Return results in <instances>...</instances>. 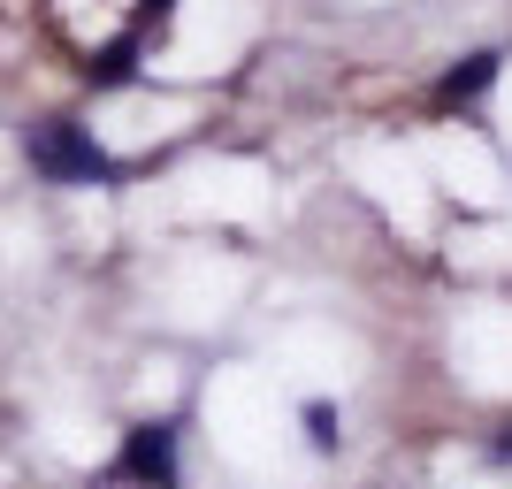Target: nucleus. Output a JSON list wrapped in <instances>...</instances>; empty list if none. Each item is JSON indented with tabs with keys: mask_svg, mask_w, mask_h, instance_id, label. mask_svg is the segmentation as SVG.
Masks as SVG:
<instances>
[{
	"mask_svg": "<svg viewBox=\"0 0 512 489\" xmlns=\"http://www.w3.org/2000/svg\"><path fill=\"white\" fill-rule=\"evenodd\" d=\"M23 153H31V169H39L46 184H69V192H85V184H123V161H115L85 123H31L23 130Z\"/></svg>",
	"mask_w": 512,
	"mask_h": 489,
	"instance_id": "f257e3e1",
	"label": "nucleus"
},
{
	"mask_svg": "<svg viewBox=\"0 0 512 489\" xmlns=\"http://www.w3.org/2000/svg\"><path fill=\"white\" fill-rule=\"evenodd\" d=\"M115 482L130 489H184V467H176V421H138L115 451Z\"/></svg>",
	"mask_w": 512,
	"mask_h": 489,
	"instance_id": "f03ea898",
	"label": "nucleus"
},
{
	"mask_svg": "<svg viewBox=\"0 0 512 489\" xmlns=\"http://www.w3.org/2000/svg\"><path fill=\"white\" fill-rule=\"evenodd\" d=\"M497 62H505L497 46H482V54H467V62H459V69H444V85H436V100H444V107H467V100H482V92L497 85Z\"/></svg>",
	"mask_w": 512,
	"mask_h": 489,
	"instance_id": "7ed1b4c3",
	"label": "nucleus"
},
{
	"mask_svg": "<svg viewBox=\"0 0 512 489\" xmlns=\"http://www.w3.org/2000/svg\"><path fill=\"white\" fill-rule=\"evenodd\" d=\"M85 77L100 92H115V85H130V77H138V39H115V46H100V54H92L85 62Z\"/></svg>",
	"mask_w": 512,
	"mask_h": 489,
	"instance_id": "20e7f679",
	"label": "nucleus"
},
{
	"mask_svg": "<svg viewBox=\"0 0 512 489\" xmlns=\"http://www.w3.org/2000/svg\"><path fill=\"white\" fill-rule=\"evenodd\" d=\"M337 436H344L337 405H329V398H314V405H306V444H314V451H337Z\"/></svg>",
	"mask_w": 512,
	"mask_h": 489,
	"instance_id": "39448f33",
	"label": "nucleus"
},
{
	"mask_svg": "<svg viewBox=\"0 0 512 489\" xmlns=\"http://www.w3.org/2000/svg\"><path fill=\"white\" fill-rule=\"evenodd\" d=\"M146 16H153V23H169V16H176V0H146Z\"/></svg>",
	"mask_w": 512,
	"mask_h": 489,
	"instance_id": "423d86ee",
	"label": "nucleus"
},
{
	"mask_svg": "<svg viewBox=\"0 0 512 489\" xmlns=\"http://www.w3.org/2000/svg\"><path fill=\"white\" fill-rule=\"evenodd\" d=\"M490 451H497V459H512V428H505V436H497V444H490Z\"/></svg>",
	"mask_w": 512,
	"mask_h": 489,
	"instance_id": "0eeeda50",
	"label": "nucleus"
}]
</instances>
